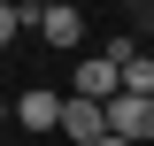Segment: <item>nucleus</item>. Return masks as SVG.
Returning <instances> with one entry per match:
<instances>
[{
    "instance_id": "obj_6",
    "label": "nucleus",
    "mask_w": 154,
    "mask_h": 146,
    "mask_svg": "<svg viewBox=\"0 0 154 146\" xmlns=\"http://www.w3.org/2000/svg\"><path fill=\"white\" fill-rule=\"evenodd\" d=\"M38 31H46V46H77V38H85V16H77V8H62V0H54Z\"/></svg>"
},
{
    "instance_id": "obj_5",
    "label": "nucleus",
    "mask_w": 154,
    "mask_h": 146,
    "mask_svg": "<svg viewBox=\"0 0 154 146\" xmlns=\"http://www.w3.org/2000/svg\"><path fill=\"white\" fill-rule=\"evenodd\" d=\"M62 108H69V100H54V92H23L16 100V123L23 131H62Z\"/></svg>"
},
{
    "instance_id": "obj_7",
    "label": "nucleus",
    "mask_w": 154,
    "mask_h": 146,
    "mask_svg": "<svg viewBox=\"0 0 154 146\" xmlns=\"http://www.w3.org/2000/svg\"><path fill=\"white\" fill-rule=\"evenodd\" d=\"M31 23H46V0H8L0 8V38L16 46V31H31Z\"/></svg>"
},
{
    "instance_id": "obj_4",
    "label": "nucleus",
    "mask_w": 154,
    "mask_h": 146,
    "mask_svg": "<svg viewBox=\"0 0 154 146\" xmlns=\"http://www.w3.org/2000/svg\"><path fill=\"white\" fill-rule=\"evenodd\" d=\"M62 131H69L77 146H100V138H108V108H100V100H77V92H69V108H62Z\"/></svg>"
},
{
    "instance_id": "obj_8",
    "label": "nucleus",
    "mask_w": 154,
    "mask_h": 146,
    "mask_svg": "<svg viewBox=\"0 0 154 146\" xmlns=\"http://www.w3.org/2000/svg\"><path fill=\"white\" fill-rule=\"evenodd\" d=\"M100 146H131V138H100Z\"/></svg>"
},
{
    "instance_id": "obj_3",
    "label": "nucleus",
    "mask_w": 154,
    "mask_h": 146,
    "mask_svg": "<svg viewBox=\"0 0 154 146\" xmlns=\"http://www.w3.org/2000/svg\"><path fill=\"white\" fill-rule=\"evenodd\" d=\"M108 62L123 69V92L154 100V54H139V38H108Z\"/></svg>"
},
{
    "instance_id": "obj_2",
    "label": "nucleus",
    "mask_w": 154,
    "mask_h": 146,
    "mask_svg": "<svg viewBox=\"0 0 154 146\" xmlns=\"http://www.w3.org/2000/svg\"><path fill=\"white\" fill-rule=\"evenodd\" d=\"M77 100H100V108L123 100V69H116L108 54H85V62H77Z\"/></svg>"
},
{
    "instance_id": "obj_1",
    "label": "nucleus",
    "mask_w": 154,
    "mask_h": 146,
    "mask_svg": "<svg viewBox=\"0 0 154 146\" xmlns=\"http://www.w3.org/2000/svg\"><path fill=\"white\" fill-rule=\"evenodd\" d=\"M108 138H131V146H146V138H154V100H139V92L108 100Z\"/></svg>"
},
{
    "instance_id": "obj_9",
    "label": "nucleus",
    "mask_w": 154,
    "mask_h": 146,
    "mask_svg": "<svg viewBox=\"0 0 154 146\" xmlns=\"http://www.w3.org/2000/svg\"><path fill=\"white\" fill-rule=\"evenodd\" d=\"M146 38H154V16H146Z\"/></svg>"
}]
</instances>
